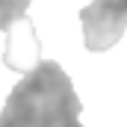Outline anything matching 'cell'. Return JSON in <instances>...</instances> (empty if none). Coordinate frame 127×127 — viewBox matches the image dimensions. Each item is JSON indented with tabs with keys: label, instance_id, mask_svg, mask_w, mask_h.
I'll list each match as a JSON object with an SVG mask.
<instances>
[{
	"label": "cell",
	"instance_id": "6da1fadb",
	"mask_svg": "<svg viewBox=\"0 0 127 127\" xmlns=\"http://www.w3.org/2000/svg\"><path fill=\"white\" fill-rule=\"evenodd\" d=\"M83 103L71 77L53 59H38L9 92L0 127H83Z\"/></svg>",
	"mask_w": 127,
	"mask_h": 127
},
{
	"label": "cell",
	"instance_id": "7a4b0ae2",
	"mask_svg": "<svg viewBox=\"0 0 127 127\" xmlns=\"http://www.w3.org/2000/svg\"><path fill=\"white\" fill-rule=\"evenodd\" d=\"M80 21L83 44L92 53H103L112 44H118V38L127 30V12L115 0H92L86 9H80Z\"/></svg>",
	"mask_w": 127,
	"mask_h": 127
},
{
	"label": "cell",
	"instance_id": "3957f363",
	"mask_svg": "<svg viewBox=\"0 0 127 127\" xmlns=\"http://www.w3.org/2000/svg\"><path fill=\"white\" fill-rule=\"evenodd\" d=\"M30 3L32 0H0V30L6 35L15 21H30Z\"/></svg>",
	"mask_w": 127,
	"mask_h": 127
},
{
	"label": "cell",
	"instance_id": "277c9868",
	"mask_svg": "<svg viewBox=\"0 0 127 127\" xmlns=\"http://www.w3.org/2000/svg\"><path fill=\"white\" fill-rule=\"evenodd\" d=\"M115 3H118V6H121V9L127 12V0H115Z\"/></svg>",
	"mask_w": 127,
	"mask_h": 127
}]
</instances>
